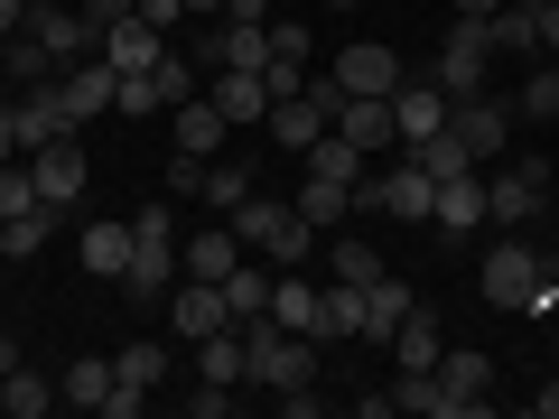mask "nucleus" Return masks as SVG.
<instances>
[{"label": "nucleus", "mask_w": 559, "mask_h": 419, "mask_svg": "<svg viewBox=\"0 0 559 419\" xmlns=\"http://www.w3.org/2000/svg\"><path fill=\"white\" fill-rule=\"evenodd\" d=\"M234 234H242V252H261L271 271H299V261H308V252L326 242V234H318V224H308V215H299L289 196H261V187H252V196L234 205Z\"/></svg>", "instance_id": "obj_1"}, {"label": "nucleus", "mask_w": 559, "mask_h": 419, "mask_svg": "<svg viewBox=\"0 0 559 419\" xmlns=\"http://www.w3.org/2000/svg\"><path fill=\"white\" fill-rule=\"evenodd\" d=\"M242 355H252L242 392H299V382H318V336H299L280 318H242Z\"/></svg>", "instance_id": "obj_2"}, {"label": "nucleus", "mask_w": 559, "mask_h": 419, "mask_svg": "<svg viewBox=\"0 0 559 419\" xmlns=\"http://www.w3.org/2000/svg\"><path fill=\"white\" fill-rule=\"evenodd\" d=\"M336 75H308L299 94H280L271 103V121H261V131H271V149H289V159H308V149H318L326 131H336Z\"/></svg>", "instance_id": "obj_3"}, {"label": "nucleus", "mask_w": 559, "mask_h": 419, "mask_svg": "<svg viewBox=\"0 0 559 419\" xmlns=\"http://www.w3.org/2000/svg\"><path fill=\"white\" fill-rule=\"evenodd\" d=\"M550 215V159H503L485 168V224L495 234H522V224Z\"/></svg>", "instance_id": "obj_4"}, {"label": "nucleus", "mask_w": 559, "mask_h": 419, "mask_svg": "<svg viewBox=\"0 0 559 419\" xmlns=\"http://www.w3.org/2000/svg\"><path fill=\"white\" fill-rule=\"evenodd\" d=\"M485 410H495V355L448 345L439 373H429V419H485Z\"/></svg>", "instance_id": "obj_5"}, {"label": "nucleus", "mask_w": 559, "mask_h": 419, "mask_svg": "<svg viewBox=\"0 0 559 419\" xmlns=\"http://www.w3.org/2000/svg\"><path fill=\"white\" fill-rule=\"evenodd\" d=\"M429 75H439L448 103L495 94V38H485V20H448V38H439V57H429Z\"/></svg>", "instance_id": "obj_6"}, {"label": "nucleus", "mask_w": 559, "mask_h": 419, "mask_svg": "<svg viewBox=\"0 0 559 419\" xmlns=\"http://www.w3.org/2000/svg\"><path fill=\"white\" fill-rule=\"evenodd\" d=\"M540 271H550V252H540V242H513V234H503L495 252H485L476 289H485V308H503V318H522V308H532V289H540Z\"/></svg>", "instance_id": "obj_7"}, {"label": "nucleus", "mask_w": 559, "mask_h": 419, "mask_svg": "<svg viewBox=\"0 0 559 419\" xmlns=\"http://www.w3.org/2000/svg\"><path fill=\"white\" fill-rule=\"evenodd\" d=\"M513 121H522V112H513L503 94H466V103H448V140H457V149H466L476 168H495V159H503Z\"/></svg>", "instance_id": "obj_8"}, {"label": "nucleus", "mask_w": 559, "mask_h": 419, "mask_svg": "<svg viewBox=\"0 0 559 419\" xmlns=\"http://www.w3.org/2000/svg\"><path fill=\"white\" fill-rule=\"evenodd\" d=\"M159 382H168V345H159V336H131V345L112 355V400H103V419H140Z\"/></svg>", "instance_id": "obj_9"}, {"label": "nucleus", "mask_w": 559, "mask_h": 419, "mask_svg": "<svg viewBox=\"0 0 559 419\" xmlns=\"http://www.w3.org/2000/svg\"><path fill=\"white\" fill-rule=\"evenodd\" d=\"M28 178H38V205H57V215H75L84 187H94V159H84V140H47V149H28Z\"/></svg>", "instance_id": "obj_10"}, {"label": "nucleus", "mask_w": 559, "mask_h": 419, "mask_svg": "<svg viewBox=\"0 0 559 419\" xmlns=\"http://www.w3.org/2000/svg\"><path fill=\"white\" fill-rule=\"evenodd\" d=\"M159 318H168V336L178 345H205L215 326H234V308H224V279H178L159 299Z\"/></svg>", "instance_id": "obj_11"}, {"label": "nucleus", "mask_w": 559, "mask_h": 419, "mask_svg": "<svg viewBox=\"0 0 559 419\" xmlns=\"http://www.w3.org/2000/svg\"><path fill=\"white\" fill-rule=\"evenodd\" d=\"M28 28L47 38L57 75H66V65H84V57H103V20H84L75 0H47V10H28Z\"/></svg>", "instance_id": "obj_12"}, {"label": "nucleus", "mask_w": 559, "mask_h": 419, "mask_svg": "<svg viewBox=\"0 0 559 419\" xmlns=\"http://www.w3.org/2000/svg\"><path fill=\"white\" fill-rule=\"evenodd\" d=\"M326 75H336V94H392L411 65H401L392 47H373V38H345L336 57H326Z\"/></svg>", "instance_id": "obj_13"}, {"label": "nucleus", "mask_w": 559, "mask_h": 419, "mask_svg": "<svg viewBox=\"0 0 559 419\" xmlns=\"http://www.w3.org/2000/svg\"><path fill=\"white\" fill-rule=\"evenodd\" d=\"M205 103H215L234 131H261V121H271V84H261V65H215V75H205Z\"/></svg>", "instance_id": "obj_14"}, {"label": "nucleus", "mask_w": 559, "mask_h": 419, "mask_svg": "<svg viewBox=\"0 0 559 419\" xmlns=\"http://www.w3.org/2000/svg\"><path fill=\"white\" fill-rule=\"evenodd\" d=\"M392 121H401V149L439 140V131H448V94H439V75H401V84H392Z\"/></svg>", "instance_id": "obj_15"}, {"label": "nucleus", "mask_w": 559, "mask_h": 419, "mask_svg": "<svg viewBox=\"0 0 559 419\" xmlns=\"http://www.w3.org/2000/svg\"><path fill=\"white\" fill-rule=\"evenodd\" d=\"M178 242H140L131 234V261H121V289H131V308H159L168 289H178Z\"/></svg>", "instance_id": "obj_16"}, {"label": "nucleus", "mask_w": 559, "mask_h": 419, "mask_svg": "<svg viewBox=\"0 0 559 419\" xmlns=\"http://www.w3.org/2000/svg\"><path fill=\"white\" fill-rule=\"evenodd\" d=\"M10 131H20V159H28V149H47V140H66V131H75V112H66V94H57V84H28V94L10 103Z\"/></svg>", "instance_id": "obj_17"}, {"label": "nucleus", "mask_w": 559, "mask_h": 419, "mask_svg": "<svg viewBox=\"0 0 559 419\" xmlns=\"http://www.w3.org/2000/svg\"><path fill=\"white\" fill-rule=\"evenodd\" d=\"M336 131L355 140L364 159H382V149H401V121H392V94H345V103H336Z\"/></svg>", "instance_id": "obj_18"}, {"label": "nucleus", "mask_w": 559, "mask_h": 419, "mask_svg": "<svg viewBox=\"0 0 559 419\" xmlns=\"http://www.w3.org/2000/svg\"><path fill=\"white\" fill-rule=\"evenodd\" d=\"M429 224H439V234H476V224H485V168H457V178H439V196H429Z\"/></svg>", "instance_id": "obj_19"}, {"label": "nucleus", "mask_w": 559, "mask_h": 419, "mask_svg": "<svg viewBox=\"0 0 559 419\" xmlns=\"http://www.w3.org/2000/svg\"><path fill=\"white\" fill-rule=\"evenodd\" d=\"M159 57H168V38L150 20H112L103 28V65H112V75H150Z\"/></svg>", "instance_id": "obj_20"}, {"label": "nucleus", "mask_w": 559, "mask_h": 419, "mask_svg": "<svg viewBox=\"0 0 559 419\" xmlns=\"http://www.w3.org/2000/svg\"><path fill=\"white\" fill-rule=\"evenodd\" d=\"M57 94H66V112H75V131H84V121H94V112H112L121 75H112V65H103V57H84V65H66V75H57Z\"/></svg>", "instance_id": "obj_21"}, {"label": "nucleus", "mask_w": 559, "mask_h": 419, "mask_svg": "<svg viewBox=\"0 0 559 419\" xmlns=\"http://www.w3.org/2000/svg\"><path fill=\"white\" fill-rule=\"evenodd\" d=\"M234 261H242L234 224H224V234H215V224H205V234H178V271L187 279H234Z\"/></svg>", "instance_id": "obj_22"}, {"label": "nucleus", "mask_w": 559, "mask_h": 419, "mask_svg": "<svg viewBox=\"0 0 559 419\" xmlns=\"http://www.w3.org/2000/svg\"><path fill=\"white\" fill-rule=\"evenodd\" d=\"M168 131H178V149H197V159H224V140H234V121L215 112L205 94H187L178 112H168Z\"/></svg>", "instance_id": "obj_23"}, {"label": "nucleus", "mask_w": 559, "mask_h": 419, "mask_svg": "<svg viewBox=\"0 0 559 419\" xmlns=\"http://www.w3.org/2000/svg\"><path fill=\"white\" fill-rule=\"evenodd\" d=\"M308 336H318V345H355L364 336V289H355V279H326V289H318V326H308Z\"/></svg>", "instance_id": "obj_24"}, {"label": "nucleus", "mask_w": 559, "mask_h": 419, "mask_svg": "<svg viewBox=\"0 0 559 419\" xmlns=\"http://www.w3.org/2000/svg\"><path fill=\"white\" fill-rule=\"evenodd\" d=\"M289 205H299V215L318 224V234L355 224V187H345V178H318V168H299V196H289Z\"/></svg>", "instance_id": "obj_25"}, {"label": "nucleus", "mask_w": 559, "mask_h": 419, "mask_svg": "<svg viewBox=\"0 0 559 419\" xmlns=\"http://www.w3.org/2000/svg\"><path fill=\"white\" fill-rule=\"evenodd\" d=\"M215 65H271V20H224L215 47H205V75Z\"/></svg>", "instance_id": "obj_26"}, {"label": "nucleus", "mask_w": 559, "mask_h": 419, "mask_svg": "<svg viewBox=\"0 0 559 419\" xmlns=\"http://www.w3.org/2000/svg\"><path fill=\"white\" fill-rule=\"evenodd\" d=\"M271 279H280V271H271L261 252L234 261V279H224V308H234V326H242V318H271Z\"/></svg>", "instance_id": "obj_27"}, {"label": "nucleus", "mask_w": 559, "mask_h": 419, "mask_svg": "<svg viewBox=\"0 0 559 419\" xmlns=\"http://www.w3.org/2000/svg\"><path fill=\"white\" fill-rule=\"evenodd\" d=\"M318 252H326V279H355V289H373V279H382V252H373V242H355V224H336Z\"/></svg>", "instance_id": "obj_28"}, {"label": "nucleus", "mask_w": 559, "mask_h": 419, "mask_svg": "<svg viewBox=\"0 0 559 419\" xmlns=\"http://www.w3.org/2000/svg\"><path fill=\"white\" fill-rule=\"evenodd\" d=\"M57 400L66 410H103V400H112V355H75L57 373Z\"/></svg>", "instance_id": "obj_29"}, {"label": "nucleus", "mask_w": 559, "mask_h": 419, "mask_svg": "<svg viewBox=\"0 0 559 419\" xmlns=\"http://www.w3.org/2000/svg\"><path fill=\"white\" fill-rule=\"evenodd\" d=\"M197 382H252V355H242V326H215V336L197 345Z\"/></svg>", "instance_id": "obj_30"}, {"label": "nucleus", "mask_w": 559, "mask_h": 419, "mask_svg": "<svg viewBox=\"0 0 559 419\" xmlns=\"http://www.w3.org/2000/svg\"><path fill=\"white\" fill-rule=\"evenodd\" d=\"M411 308H419V289H411V279H392V271H382L373 289H364V336H382V345H392V326L411 318Z\"/></svg>", "instance_id": "obj_31"}, {"label": "nucleus", "mask_w": 559, "mask_h": 419, "mask_svg": "<svg viewBox=\"0 0 559 419\" xmlns=\"http://www.w3.org/2000/svg\"><path fill=\"white\" fill-rule=\"evenodd\" d=\"M392 355H401V373H439V355H448V336H439V318H401L392 326Z\"/></svg>", "instance_id": "obj_32"}, {"label": "nucleus", "mask_w": 559, "mask_h": 419, "mask_svg": "<svg viewBox=\"0 0 559 419\" xmlns=\"http://www.w3.org/2000/svg\"><path fill=\"white\" fill-rule=\"evenodd\" d=\"M485 38H495V57H540V20H532V0H503L495 20H485Z\"/></svg>", "instance_id": "obj_33"}, {"label": "nucleus", "mask_w": 559, "mask_h": 419, "mask_svg": "<svg viewBox=\"0 0 559 419\" xmlns=\"http://www.w3.org/2000/svg\"><path fill=\"white\" fill-rule=\"evenodd\" d=\"M75 261L94 279H121V261H131V224H84L75 234Z\"/></svg>", "instance_id": "obj_34"}, {"label": "nucleus", "mask_w": 559, "mask_h": 419, "mask_svg": "<svg viewBox=\"0 0 559 419\" xmlns=\"http://www.w3.org/2000/svg\"><path fill=\"white\" fill-rule=\"evenodd\" d=\"M57 242V205H28V215H0V261H28Z\"/></svg>", "instance_id": "obj_35"}, {"label": "nucleus", "mask_w": 559, "mask_h": 419, "mask_svg": "<svg viewBox=\"0 0 559 419\" xmlns=\"http://www.w3.org/2000/svg\"><path fill=\"white\" fill-rule=\"evenodd\" d=\"M0 75L20 84V94H28V84H57V57H47V38H38V28H20V38L0 47Z\"/></svg>", "instance_id": "obj_36"}, {"label": "nucleus", "mask_w": 559, "mask_h": 419, "mask_svg": "<svg viewBox=\"0 0 559 419\" xmlns=\"http://www.w3.org/2000/svg\"><path fill=\"white\" fill-rule=\"evenodd\" d=\"M271 318L308 336V326H318V279H308V271H280V279H271Z\"/></svg>", "instance_id": "obj_37"}, {"label": "nucleus", "mask_w": 559, "mask_h": 419, "mask_svg": "<svg viewBox=\"0 0 559 419\" xmlns=\"http://www.w3.org/2000/svg\"><path fill=\"white\" fill-rule=\"evenodd\" d=\"M0 410H10V419H47V410H57V382L20 363V373H0Z\"/></svg>", "instance_id": "obj_38"}, {"label": "nucleus", "mask_w": 559, "mask_h": 419, "mask_svg": "<svg viewBox=\"0 0 559 419\" xmlns=\"http://www.w3.org/2000/svg\"><path fill=\"white\" fill-rule=\"evenodd\" d=\"M513 112H522V121H559V57H532V75H522Z\"/></svg>", "instance_id": "obj_39"}, {"label": "nucleus", "mask_w": 559, "mask_h": 419, "mask_svg": "<svg viewBox=\"0 0 559 419\" xmlns=\"http://www.w3.org/2000/svg\"><path fill=\"white\" fill-rule=\"evenodd\" d=\"M299 168H318V178H345V187H364V149H355V140H345V131H326V140H318V149H308Z\"/></svg>", "instance_id": "obj_40"}, {"label": "nucleus", "mask_w": 559, "mask_h": 419, "mask_svg": "<svg viewBox=\"0 0 559 419\" xmlns=\"http://www.w3.org/2000/svg\"><path fill=\"white\" fill-rule=\"evenodd\" d=\"M242 196H252V168H234V159H205V205H215V215H234Z\"/></svg>", "instance_id": "obj_41"}, {"label": "nucleus", "mask_w": 559, "mask_h": 419, "mask_svg": "<svg viewBox=\"0 0 559 419\" xmlns=\"http://www.w3.org/2000/svg\"><path fill=\"white\" fill-rule=\"evenodd\" d=\"M271 57H289V65H318V38H308V20H271Z\"/></svg>", "instance_id": "obj_42"}, {"label": "nucleus", "mask_w": 559, "mask_h": 419, "mask_svg": "<svg viewBox=\"0 0 559 419\" xmlns=\"http://www.w3.org/2000/svg\"><path fill=\"white\" fill-rule=\"evenodd\" d=\"M411 159L429 168V178H457V168H476V159H466V149H457V140H448V131H439V140H419Z\"/></svg>", "instance_id": "obj_43"}, {"label": "nucleus", "mask_w": 559, "mask_h": 419, "mask_svg": "<svg viewBox=\"0 0 559 419\" xmlns=\"http://www.w3.org/2000/svg\"><path fill=\"white\" fill-rule=\"evenodd\" d=\"M38 205V178H28V159H10L0 168V215H28Z\"/></svg>", "instance_id": "obj_44"}, {"label": "nucleus", "mask_w": 559, "mask_h": 419, "mask_svg": "<svg viewBox=\"0 0 559 419\" xmlns=\"http://www.w3.org/2000/svg\"><path fill=\"white\" fill-rule=\"evenodd\" d=\"M131 234H140V242H178V196L140 205V215H131Z\"/></svg>", "instance_id": "obj_45"}, {"label": "nucleus", "mask_w": 559, "mask_h": 419, "mask_svg": "<svg viewBox=\"0 0 559 419\" xmlns=\"http://www.w3.org/2000/svg\"><path fill=\"white\" fill-rule=\"evenodd\" d=\"M168 196H178V205L205 196V159H197V149H178V159H168Z\"/></svg>", "instance_id": "obj_46"}, {"label": "nucleus", "mask_w": 559, "mask_h": 419, "mask_svg": "<svg viewBox=\"0 0 559 419\" xmlns=\"http://www.w3.org/2000/svg\"><path fill=\"white\" fill-rule=\"evenodd\" d=\"M234 410V382H197V392H187V419H224Z\"/></svg>", "instance_id": "obj_47"}, {"label": "nucleus", "mask_w": 559, "mask_h": 419, "mask_svg": "<svg viewBox=\"0 0 559 419\" xmlns=\"http://www.w3.org/2000/svg\"><path fill=\"white\" fill-rule=\"evenodd\" d=\"M131 20H150V28H159V38H168V28H178V20H187V0H140Z\"/></svg>", "instance_id": "obj_48"}, {"label": "nucleus", "mask_w": 559, "mask_h": 419, "mask_svg": "<svg viewBox=\"0 0 559 419\" xmlns=\"http://www.w3.org/2000/svg\"><path fill=\"white\" fill-rule=\"evenodd\" d=\"M532 20H540V57H559V0H532Z\"/></svg>", "instance_id": "obj_49"}, {"label": "nucleus", "mask_w": 559, "mask_h": 419, "mask_svg": "<svg viewBox=\"0 0 559 419\" xmlns=\"http://www.w3.org/2000/svg\"><path fill=\"white\" fill-rule=\"evenodd\" d=\"M75 10H84V20H103V28H112V20H131L140 0H75Z\"/></svg>", "instance_id": "obj_50"}, {"label": "nucleus", "mask_w": 559, "mask_h": 419, "mask_svg": "<svg viewBox=\"0 0 559 419\" xmlns=\"http://www.w3.org/2000/svg\"><path fill=\"white\" fill-rule=\"evenodd\" d=\"M20 28H28V0H0V47L20 38Z\"/></svg>", "instance_id": "obj_51"}, {"label": "nucleus", "mask_w": 559, "mask_h": 419, "mask_svg": "<svg viewBox=\"0 0 559 419\" xmlns=\"http://www.w3.org/2000/svg\"><path fill=\"white\" fill-rule=\"evenodd\" d=\"M224 20H271V0H224Z\"/></svg>", "instance_id": "obj_52"}, {"label": "nucleus", "mask_w": 559, "mask_h": 419, "mask_svg": "<svg viewBox=\"0 0 559 419\" xmlns=\"http://www.w3.org/2000/svg\"><path fill=\"white\" fill-rule=\"evenodd\" d=\"M20 363H28V355H20V336H10V326H0V373H20Z\"/></svg>", "instance_id": "obj_53"}, {"label": "nucleus", "mask_w": 559, "mask_h": 419, "mask_svg": "<svg viewBox=\"0 0 559 419\" xmlns=\"http://www.w3.org/2000/svg\"><path fill=\"white\" fill-rule=\"evenodd\" d=\"M532 410H540V419H559V382H540V392H532Z\"/></svg>", "instance_id": "obj_54"}, {"label": "nucleus", "mask_w": 559, "mask_h": 419, "mask_svg": "<svg viewBox=\"0 0 559 419\" xmlns=\"http://www.w3.org/2000/svg\"><path fill=\"white\" fill-rule=\"evenodd\" d=\"M10 159H20V131H10V112H0V168H10Z\"/></svg>", "instance_id": "obj_55"}, {"label": "nucleus", "mask_w": 559, "mask_h": 419, "mask_svg": "<svg viewBox=\"0 0 559 419\" xmlns=\"http://www.w3.org/2000/svg\"><path fill=\"white\" fill-rule=\"evenodd\" d=\"M495 10H503V0H457V20H495Z\"/></svg>", "instance_id": "obj_56"}, {"label": "nucleus", "mask_w": 559, "mask_h": 419, "mask_svg": "<svg viewBox=\"0 0 559 419\" xmlns=\"http://www.w3.org/2000/svg\"><path fill=\"white\" fill-rule=\"evenodd\" d=\"M187 20H224V0H187Z\"/></svg>", "instance_id": "obj_57"}, {"label": "nucleus", "mask_w": 559, "mask_h": 419, "mask_svg": "<svg viewBox=\"0 0 559 419\" xmlns=\"http://www.w3.org/2000/svg\"><path fill=\"white\" fill-rule=\"evenodd\" d=\"M10 103H20V84H10V75H0V112H10Z\"/></svg>", "instance_id": "obj_58"}, {"label": "nucleus", "mask_w": 559, "mask_h": 419, "mask_svg": "<svg viewBox=\"0 0 559 419\" xmlns=\"http://www.w3.org/2000/svg\"><path fill=\"white\" fill-rule=\"evenodd\" d=\"M326 10H355V0H326Z\"/></svg>", "instance_id": "obj_59"}, {"label": "nucleus", "mask_w": 559, "mask_h": 419, "mask_svg": "<svg viewBox=\"0 0 559 419\" xmlns=\"http://www.w3.org/2000/svg\"><path fill=\"white\" fill-rule=\"evenodd\" d=\"M28 10H47V0H28Z\"/></svg>", "instance_id": "obj_60"}]
</instances>
